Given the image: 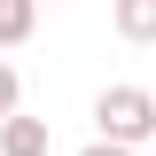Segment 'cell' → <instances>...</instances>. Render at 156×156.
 I'll return each instance as SVG.
<instances>
[{
	"mask_svg": "<svg viewBox=\"0 0 156 156\" xmlns=\"http://www.w3.org/2000/svg\"><path fill=\"white\" fill-rule=\"evenodd\" d=\"M16 94H23V86H16V70L0 62V117H16Z\"/></svg>",
	"mask_w": 156,
	"mask_h": 156,
	"instance_id": "cell-5",
	"label": "cell"
},
{
	"mask_svg": "<svg viewBox=\"0 0 156 156\" xmlns=\"http://www.w3.org/2000/svg\"><path fill=\"white\" fill-rule=\"evenodd\" d=\"M0 156H47V117H0Z\"/></svg>",
	"mask_w": 156,
	"mask_h": 156,
	"instance_id": "cell-2",
	"label": "cell"
},
{
	"mask_svg": "<svg viewBox=\"0 0 156 156\" xmlns=\"http://www.w3.org/2000/svg\"><path fill=\"white\" fill-rule=\"evenodd\" d=\"M148 156H156V148H148Z\"/></svg>",
	"mask_w": 156,
	"mask_h": 156,
	"instance_id": "cell-7",
	"label": "cell"
},
{
	"mask_svg": "<svg viewBox=\"0 0 156 156\" xmlns=\"http://www.w3.org/2000/svg\"><path fill=\"white\" fill-rule=\"evenodd\" d=\"M78 156H140V148H125V140H94V148H78Z\"/></svg>",
	"mask_w": 156,
	"mask_h": 156,
	"instance_id": "cell-6",
	"label": "cell"
},
{
	"mask_svg": "<svg viewBox=\"0 0 156 156\" xmlns=\"http://www.w3.org/2000/svg\"><path fill=\"white\" fill-rule=\"evenodd\" d=\"M39 23V0H0V47H23Z\"/></svg>",
	"mask_w": 156,
	"mask_h": 156,
	"instance_id": "cell-4",
	"label": "cell"
},
{
	"mask_svg": "<svg viewBox=\"0 0 156 156\" xmlns=\"http://www.w3.org/2000/svg\"><path fill=\"white\" fill-rule=\"evenodd\" d=\"M94 125H101V140L140 148V140H156V94H140V86H101Z\"/></svg>",
	"mask_w": 156,
	"mask_h": 156,
	"instance_id": "cell-1",
	"label": "cell"
},
{
	"mask_svg": "<svg viewBox=\"0 0 156 156\" xmlns=\"http://www.w3.org/2000/svg\"><path fill=\"white\" fill-rule=\"evenodd\" d=\"M117 31L133 47H156V0H117Z\"/></svg>",
	"mask_w": 156,
	"mask_h": 156,
	"instance_id": "cell-3",
	"label": "cell"
}]
</instances>
